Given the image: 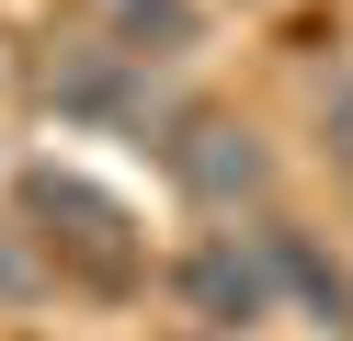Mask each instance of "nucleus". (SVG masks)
<instances>
[{
  "mask_svg": "<svg viewBox=\"0 0 353 341\" xmlns=\"http://www.w3.org/2000/svg\"><path fill=\"white\" fill-rule=\"evenodd\" d=\"M23 216H34V239H46L80 285H103V296H125V285L148 273L137 216H125L103 182H80V171H23Z\"/></svg>",
  "mask_w": 353,
  "mask_h": 341,
  "instance_id": "nucleus-1",
  "label": "nucleus"
},
{
  "mask_svg": "<svg viewBox=\"0 0 353 341\" xmlns=\"http://www.w3.org/2000/svg\"><path fill=\"white\" fill-rule=\"evenodd\" d=\"M171 296L194 307L205 341H239V330H262V318L285 307V296H274V262H262V227H251V239H239V227H205V239L171 262Z\"/></svg>",
  "mask_w": 353,
  "mask_h": 341,
  "instance_id": "nucleus-2",
  "label": "nucleus"
},
{
  "mask_svg": "<svg viewBox=\"0 0 353 341\" xmlns=\"http://www.w3.org/2000/svg\"><path fill=\"white\" fill-rule=\"evenodd\" d=\"M171 182H183V205H205V216H239V205L274 194V148H262L239 114H183V125L160 136Z\"/></svg>",
  "mask_w": 353,
  "mask_h": 341,
  "instance_id": "nucleus-3",
  "label": "nucleus"
},
{
  "mask_svg": "<svg viewBox=\"0 0 353 341\" xmlns=\"http://www.w3.org/2000/svg\"><path fill=\"white\" fill-rule=\"evenodd\" d=\"M46 103L57 114H125V125H148V68L125 57V45H80V57H46Z\"/></svg>",
  "mask_w": 353,
  "mask_h": 341,
  "instance_id": "nucleus-4",
  "label": "nucleus"
},
{
  "mask_svg": "<svg viewBox=\"0 0 353 341\" xmlns=\"http://www.w3.org/2000/svg\"><path fill=\"white\" fill-rule=\"evenodd\" d=\"M262 262H274V296H296L319 330H353V273L330 262L307 227H285V216H274V227H262Z\"/></svg>",
  "mask_w": 353,
  "mask_h": 341,
  "instance_id": "nucleus-5",
  "label": "nucleus"
},
{
  "mask_svg": "<svg viewBox=\"0 0 353 341\" xmlns=\"http://www.w3.org/2000/svg\"><path fill=\"white\" fill-rule=\"evenodd\" d=\"M103 23H114L103 45H125L137 68H160V57L194 45V0H103Z\"/></svg>",
  "mask_w": 353,
  "mask_h": 341,
  "instance_id": "nucleus-6",
  "label": "nucleus"
},
{
  "mask_svg": "<svg viewBox=\"0 0 353 341\" xmlns=\"http://www.w3.org/2000/svg\"><path fill=\"white\" fill-rule=\"evenodd\" d=\"M330 171H353V80L330 91Z\"/></svg>",
  "mask_w": 353,
  "mask_h": 341,
  "instance_id": "nucleus-7",
  "label": "nucleus"
},
{
  "mask_svg": "<svg viewBox=\"0 0 353 341\" xmlns=\"http://www.w3.org/2000/svg\"><path fill=\"white\" fill-rule=\"evenodd\" d=\"M12 239H23V227H0V296H34V262H23Z\"/></svg>",
  "mask_w": 353,
  "mask_h": 341,
  "instance_id": "nucleus-8",
  "label": "nucleus"
}]
</instances>
